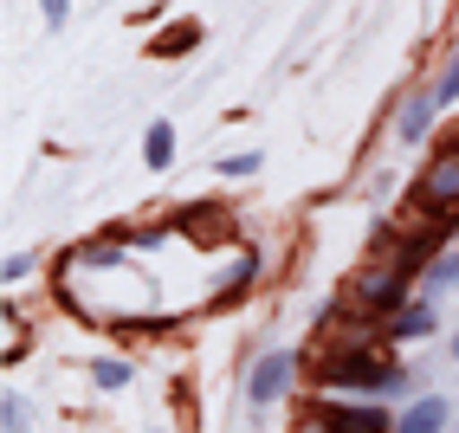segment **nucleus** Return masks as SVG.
Listing matches in <instances>:
<instances>
[{"mask_svg": "<svg viewBox=\"0 0 459 433\" xmlns=\"http://www.w3.org/2000/svg\"><path fill=\"white\" fill-rule=\"evenodd\" d=\"M285 382H291V356L279 350V356H265V362L253 368V401H279Z\"/></svg>", "mask_w": 459, "mask_h": 433, "instance_id": "nucleus-5", "label": "nucleus"}, {"mask_svg": "<svg viewBox=\"0 0 459 433\" xmlns=\"http://www.w3.org/2000/svg\"><path fill=\"white\" fill-rule=\"evenodd\" d=\"M427 123H434V104H427V98H420V104H408V117H402V136L414 143V136L427 130Z\"/></svg>", "mask_w": 459, "mask_h": 433, "instance_id": "nucleus-10", "label": "nucleus"}, {"mask_svg": "<svg viewBox=\"0 0 459 433\" xmlns=\"http://www.w3.org/2000/svg\"><path fill=\"white\" fill-rule=\"evenodd\" d=\"M420 201L427 207H453L459 201V149H440L434 156V169H427V181H420Z\"/></svg>", "mask_w": 459, "mask_h": 433, "instance_id": "nucleus-2", "label": "nucleus"}, {"mask_svg": "<svg viewBox=\"0 0 459 433\" xmlns=\"http://www.w3.org/2000/svg\"><path fill=\"white\" fill-rule=\"evenodd\" d=\"M324 388H362V394H394L408 388V376L394 368L382 350H336L324 362Z\"/></svg>", "mask_w": 459, "mask_h": 433, "instance_id": "nucleus-1", "label": "nucleus"}, {"mask_svg": "<svg viewBox=\"0 0 459 433\" xmlns=\"http://www.w3.org/2000/svg\"><path fill=\"white\" fill-rule=\"evenodd\" d=\"M39 7H46V20H52V26H58V20H65V13H72V7H65V0H39Z\"/></svg>", "mask_w": 459, "mask_h": 433, "instance_id": "nucleus-13", "label": "nucleus"}, {"mask_svg": "<svg viewBox=\"0 0 459 433\" xmlns=\"http://www.w3.org/2000/svg\"><path fill=\"white\" fill-rule=\"evenodd\" d=\"M143 162L149 169H169L175 162V130H169V123H156V130L143 136Z\"/></svg>", "mask_w": 459, "mask_h": 433, "instance_id": "nucleus-8", "label": "nucleus"}, {"mask_svg": "<svg viewBox=\"0 0 459 433\" xmlns=\"http://www.w3.org/2000/svg\"><path fill=\"white\" fill-rule=\"evenodd\" d=\"M253 169H259V156H227L221 162V175H253Z\"/></svg>", "mask_w": 459, "mask_h": 433, "instance_id": "nucleus-12", "label": "nucleus"}, {"mask_svg": "<svg viewBox=\"0 0 459 433\" xmlns=\"http://www.w3.org/2000/svg\"><path fill=\"white\" fill-rule=\"evenodd\" d=\"M453 285H459V259H434V265H427V298L453 291Z\"/></svg>", "mask_w": 459, "mask_h": 433, "instance_id": "nucleus-9", "label": "nucleus"}, {"mask_svg": "<svg viewBox=\"0 0 459 433\" xmlns=\"http://www.w3.org/2000/svg\"><path fill=\"white\" fill-rule=\"evenodd\" d=\"M402 291H408V265H388V272H362V278H356V298L376 304V311L402 304Z\"/></svg>", "mask_w": 459, "mask_h": 433, "instance_id": "nucleus-3", "label": "nucleus"}, {"mask_svg": "<svg viewBox=\"0 0 459 433\" xmlns=\"http://www.w3.org/2000/svg\"><path fill=\"white\" fill-rule=\"evenodd\" d=\"M440 98H459V65H453V72L440 78Z\"/></svg>", "mask_w": 459, "mask_h": 433, "instance_id": "nucleus-14", "label": "nucleus"}, {"mask_svg": "<svg viewBox=\"0 0 459 433\" xmlns=\"http://www.w3.org/2000/svg\"><path fill=\"white\" fill-rule=\"evenodd\" d=\"M446 427V401L440 394H427V401H414V408L394 420V433H440Z\"/></svg>", "mask_w": 459, "mask_h": 433, "instance_id": "nucleus-6", "label": "nucleus"}, {"mask_svg": "<svg viewBox=\"0 0 459 433\" xmlns=\"http://www.w3.org/2000/svg\"><path fill=\"white\" fill-rule=\"evenodd\" d=\"M91 376H98V388H130V368L124 362H98Z\"/></svg>", "mask_w": 459, "mask_h": 433, "instance_id": "nucleus-11", "label": "nucleus"}, {"mask_svg": "<svg viewBox=\"0 0 459 433\" xmlns=\"http://www.w3.org/2000/svg\"><path fill=\"white\" fill-rule=\"evenodd\" d=\"M388 336H434V298H427V304H408V311H394Z\"/></svg>", "mask_w": 459, "mask_h": 433, "instance_id": "nucleus-7", "label": "nucleus"}, {"mask_svg": "<svg viewBox=\"0 0 459 433\" xmlns=\"http://www.w3.org/2000/svg\"><path fill=\"white\" fill-rule=\"evenodd\" d=\"M394 420L382 408H324V433H388Z\"/></svg>", "mask_w": 459, "mask_h": 433, "instance_id": "nucleus-4", "label": "nucleus"}, {"mask_svg": "<svg viewBox=\"0 0 459 433\" xmlns=\"http://www.w3.org/2000/svg\"><path fill=\"white\" fill-rule=\"evenodd\" d=\"M453 356H459V336H453Z\"/></svg>", "mask_w": 459, "mask_h": 433, "instance_id": "nucleus-15", "label": "nucleus"}]
</instances>
